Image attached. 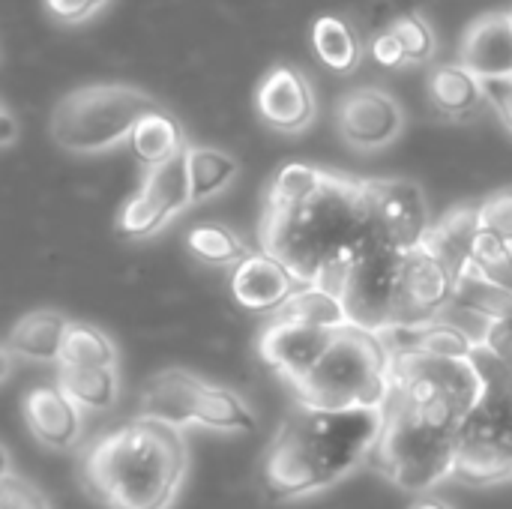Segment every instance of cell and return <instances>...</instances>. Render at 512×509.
I'll use <instances>...</instances> for the list:
<instances>
[{"instance_id": "32", "label": "cell", "mask_w": 512, "mask_h": 509, "mask_svg": "<svg viewBox=\"0 0 512 509\" xmlns=\"http://www.w3.org/2000/svg\"><path fill=\"white\" fill-rule=\"evenodd\" d=\"M390 30H393V36L402 42L408 60L423 63V60L432 57V51H435V36H432V27H429L420 15L405 12V15H399V18L390 24Z\"/></svg>"}, {"instance_id": "6", "label": "cell", "mask_w": 512, "mask_h": 509, "mask_svg": "<svg viewBox=\"0 0 512 509\" xmlns=\"http://www.w3.org/2000/svg\"><path fill=\"white\" fill-rule=\"evenodd\" d=\"M459 435H444L423 426L408 402L393 390L384 408V432L372 462L405 492H426L453 477Z\"/></svg>"}, {"instance_id": "25", "label": "cell", "mask_w": 512, "mask_h": 509, "mask_svg": "<svg viewBox=\"0 0 512 509\" xmlns=\"http://www.w3.org/2000/svg\"><path fill=\"white\" fill-rule=\"evenodd\" d=\"M312 48L318 60L333 72H351L357 69L363 57V45L354 33V27L342 15H318L312 24Z\"/></svg>"}, {"instance_id": "40", "label": "cell", "mask_w": 512, "mask_h": 509, "mask_svg": "<svg viewBox=\"0 0 512 509\" xmlns=\"http://www.w3.org/2000/svg\"><path fill=\"white\" fill-rule=\"evenodd\" d=\"M411 509H453L447 501H438V498H426V501H417Z\"/></svg>"}, {"instance_id": "38", "label": "cell", "mask_w": 512, "mask_h": 509, "mask_svg": "<svg viewBox=\"0 0 512 509\" xmlns=\"http://www.w3.org/2000/svg\"><path fill=\"white\" fill-rule=\"evenodd\" d=\"M483 87H486V102H492V108L498 111V117L512 132V78L483 81Z\"/></svg>"}, {"instance_id": "30", "label": "cell", "mask_w": 512, "mask_h": 509, "mask_svg": "<svg viewBox=\"0 0 512 509\" xmlns=\"http://www.w3.org/2000/svg\"><path fill=\"white\" fill-rule=\"evenodd\" d=\"M468 276H477V279H483V282H489V285L512 294L510 243L480 225V231L474 237V249H471V270H468Z\"/></svg>"}, {"instance_id": "24", "label": "cell", "mask_w": 512, "mask_h": 509, "mask_svg": "<svg viewBox=\"0 0 512 509\" xmlns=\"http://www.w3.org/2000/svg\"><path fill=\"white\" fill-rule=\"evenodd\" d=\"M276 321H291V324L318 327V330H330V333L351 324L342 297H336L318 285H303L297 294H291V300L276 312Z\"/></svg>"}, {"instance_id": "16", "label": "cell", "mask_w": 512, "mask_h": 509, "mask_svg": "<svg viewBox=\"0 0 512 509\" xmlns=\"http://www.w3.org/2000/svg\"><path fill=\"white\" fill-rule=\"evenodd\" d=\"M21 414L33 438L51 450H66L81 435V408L60 387H33L21 399Z\"/></svg>"}, {"instance_id": "8", "label": "cell", "mask_w": 512, "mask_h": 509, "mask_svg": "<svg viewBox=\"0 0 512 509\" xmlns=\"http://www.w3.org/2000/svg\"><path fill=\"white\" fill-rule=\"evenodd\" d=\"M369 237L393 252H414L423 246L432 219L423 189L411 180H366Z\"/></svg>"}, {"instance_id": "11", "label": "cell", "mask_w": 512, "mask_h": 509, "mask_svg": "<svg viewBox=\"0 0 512 509\" xmlns=\"http://www.w3.org/2000/svg\"><path fill=\"white\" fill-rule=\"evenodd\" d=\"M336 123L342 138L357 150H378L402 132V108L384 90H354L339 102Z\"/></svg>"}, {"instance_id": "23", "label": "cell", "mask_w": 512, "mask_h": 509, "mask_svg": "<svg viewBox=\"0 0 512 509\" xmlns=\"http://www.w3.org/2000/svg\"><path fill=\"white\" fill-rule=\"evenodd\" d=\"M429 99L447 117H468L486 102V87L462 63H444L429 75Z\"/></svg>"}, {"instance_id": "35", "label": "cell", "mask_w": 512, "mask_h": 509, "mask_svg": "<svg viewBox=\"0 0 512 509\" xmlns=\"http://www.w3.org/2000/svg\"><path fill=\"white\" fill-rule=\"evenodd\" d=\"M369 51H372V60H375L381 69H396V66H402V63L408 60V54H405L402 42L393 36V30H381V33H375V36H372Z\"/></svg>"}, {"instance_id": "20", "label": "cell", "mask_w": 512, "mask_h": 509, "mask_svg": "<svg viewBox=\"0 0 512 509\" xmlns=\"http://www.w3.org/2000/svg\"><path fill=\"white\" fill-rule=\"evenodd\" d=\"M72 321H66L54 309H33L15 321L9 330L3 351L15 360H33V363H60L63 339Z\"/></svg>"}, {"instance_id": "7", "label": "cell", "mask_w": 512, "mask_h": 509, "mask_svg": "<svg viewBox=\"0 0 512 509\" xmlns=\"http://www.w3.org/2000/svg\"><path fill=\"white\" fill-rule=\"evenodd\" d=\"M402 258H405L402 252L372 243L354 261L342 288V303H345L351 324L363 330H375V333L396 327Z\"/></svg>"}, {"instance_id": "36", "label": "cell", "mask_w": 512, "mask_h": 509, "mask_svg": "<svg viewBox=\"0 0 512 509\" xmlns=\"http://www.w3.org/2000/svg\"><path fill=\"white\" fill-rule=\"evenodd\" d=\"M480 348L489 351L492 357L504 360V363H512V315L510 318H498V321L489 324L486 339H483Z\"/></svg>"}, {"instance_id": "22", "label": "cell", "mask_w": 512, "mask_h": 509, "mask_svg": "<svg viewBox=\"0 0 512 509\" xmlns=\"http://www.w3.org/2000/svg\"><path fill=\"white\" fill-rule=\"evenodd\" d=\"M129 147L147 168L180 159L189 150L186 138H183V126L165 108H156L135 123V129L129 135Z\"/></svg>"}, {"instance_id": "5", "label": "cell", "mask_w": 512, "mask_h": 509, "mask_svg": "<svg viewBox=\"0 0 512 509\" xmlns=\"http://www.w3.org/2000/svg\"><path fill=\"white\" fill-rule=\"evenodd\" d=\"M159 102L129 84H87L66 93L48 120L51 138L69 153H102L129 141L135 123Z\"/></svg>"}, {"instance_id": "15", "label": "cell", "mask_w": 512, "mask_h": 509, "mask_svg": "<svg viewBox=\"0 0 512 509\" xmlns=\"http://www.w3.org/2000/svg\"><path fill=\"white\" fill-rule=\"evenodd\" d=\"M207 381H201L192 372L183 369H165L159 375H153L144 384L141 393V417L147 420H159L165 426L183 429L189 423L201 420V408H204V396H207Z\"/></svg>"}, {"instance_id": "34", "label": "cell", "mask_w": 512, "mask_h": 509, "mask_svg": "<svg viewBox=\"0 0 512 509\" xmlns=\"http://www.w3.org/2000/svg\"><path fill=\"white\" fill-rule=\"evenodd\" d=\"M480 225L492 234H498L501 240H507L512 246V189H504V192H495L489 195L480 207Z\"/></svg>"}, {"instance_id": "1", "label": "cell", "mask_w": 512, "mask_h": 509, "mask_svg": "<svg viewBox=\"0 0 512 509\" xmlns=\"http://www.w3.org/2000/svg\"><path fill=\"white\" fill-rule=\"evenodd\" d=\"M261 246L282 261L300 285H318L342 297L354 261L372 246L366 180L327 171L315 195L288 210L264 213Z\"/></svg>"}, {"instance_id": "17", "label": "cell", "mask_w": 512, "mask_h": 509, "mask_svg": "<svg viewBox=\"0 0 512 509\" xmlns=\"http://www.w3.org/2000/svg\"><path fill=\"white\" fill-rule=\"evenodd\" d=\"M453 477L468 486H492V483L510 480L512 444L465 420L459 429Z\"/></svg>"}, {"instance_id": "26", "label": "cell", "mask_w": 512, "mask_h": 509, "mask_svg": "<svg viewBox=\"0 0 512 509\" xmlns=\"http://www.w3.org/2000/svg\"><path fill=\"white\" fill-rule=\"evenodd\" d=\"M57 387L87 411L111 408L117 399V372L114 369H84V366H57Z\"/></svg>"}, {"instance_id": "2", "label": "cell", "mask_w": 512, "mask_h": 509, "mask_svg": "<svg viewBox=\"0 0 512 509\" xmlns=\"http://www.w3.org/2000/svg\"><path fill=\"white\" fill-rule=\"evenodd\" d=\"M384 432V411H315L294 405L267 456L264 489L273 501L321 492L372 459Z\"/></svg>"}, {"instance_id": "29", "label": "cell", "mask_w": 512, "mask_h": 509, "mask_svg": "<svg viewBox=\"0 0 512 509\" xmlns=\"http://www.w3.org/2000/svg\"><path fill=\"white\" fill-rule=\"evenodd\" d=\"M186 246L204 264H243L252 255L246 249V243L231 228H225L219 222H201V225L189 228Z\"/></svg>"}, {"instance_id": "39", "label": "cell", "mask_w": 512, "mask_h": 509, "mask_svg": "<svg viewBox=\"0 0 512 509\" xmlns=\"http://www.w3.org/2000/svg\"><path fill=\"white\" fill-rule=\"evenodd\" d=\"M15 138H18V120H15V114L3 105V108H0V147H12Z\"/></svg>"}, {"instance_id": "28", "label": "cell", "mask_w": 512, "mask_h": 509, "mask_svg": "<svg viewBox=\"0 0 512 509\" xmlns=\"http://www.w3.org/2000/svg\"><path fill=\"white\" fill-rule=\"evenodd\" d=\"M57 366H84V369H114L117 348L93 324H69L60 363Z\"/></svg>"}, {"instance_id": "37", "label": "cell", "mask_w": 512, "mask_h": 509, "mask_svg": "<svg viewBox=\"0 0 512 509\" xmlns=\"http://www.w3.org/2000/svg\"><path fill=\"white\" fill-rule=\"evenodd\" d=\"M45 3V9L54 15V18H60V21H84V18H90L105 0H42Z\"/></svg>"}, {"instance_id": "13", "label": "cell", "mask_w": 512, "mask_h": 509, "mask_svg": "<svg viewBox=\"0 0 512 509\" xmlns=\"http://www.w3.org/2000/svg\"><path fill=\"white\" fill-rule=\"evenodd\" d=\"M258 117L279 132H300L315 117V96L306 75L288 63L273 66L255 90Z\"/></svg>"}, {"instance_id": "12", "label": "cell", "mask_w": 512, "mask_h": 509, "mask_svg": "<svg viewBox=\"0 0 512 509\" xmlns=\"http://www.w3.org/2000/svg\"><path fill=\"white\" fill-rule=\"evenodd\" d=\"M330 339V330L273 321L258 339V354L282 381H288V387H294L318 366V360L330 348Z\"/></svg>"}, {"instance_id": "9", "label": "cell", "mask_w": 512, "mask_h": 509, "mask_svg": "<svg viewBox=\"0 0 512 509\" xmlns=\"http://www.w3.org/2000/svg\"><path fill=\"white\" fill-rule=\"evenodd\" d=\"M192 201L189 171H186V153L180 159H171L165 165H156L147 171L141 189L123 204L117 216V234L126 240H141L156 234L168 219L183 213Z\"/></svg>"}, {"instance_id": "14", "label": "cell", "mask_w": 512, "mask_h": 509, "mask_svg": "<svg viewBox=\"0 0 512 509\" xmlns=\"http://www.w3.org/2000/svg\"><path fill=\"white\" fill-rule=\"evenodd\" d=\"M303 285L267 252H252L231 273V297L246 312H279Z\"/></svg>"}, {"instance_id": "4", "label": "cell", "mask_w": 512, "mask_h": 509, "mask_svg": "<svg viewBox=\"0 0 512 509\" xmlns=\"http://www.w3.org/2000/svg\"><path fill=\"white\" fill-rule=\"evenodd\" d=\"M393 396V354L381 333L348 324L333 333L318 366L294 384L297 405L315 411H384Z\"/></svg>"}, {"instance_id": "31", "label": "cell", "mask_w": 512, "mask_h": 509, "mask_svg": "<svg viewBox=\"0 0 512 509\" xmlns=\"http://www.w3.org/2000/svg\"><path fill=\"white\" fill-rule=\"evenodd\" d=\"M327 171L306 165V162H288L276 171L267 189V210H288L309 195H315L324 183Z\"/></svg>"}, {"instance_id": "3", "label": "cell", "mask_w": 512, "mask_h": 509, "mask_svg": "<svg viewBox=\"0 0 512 509\" xmlns=\"http://www.w3.org/2000/svg\"><path fill=\"white\" fill-rule=\"evenodd\" d=\"M189 468L180 429L138 417L99 438L81 459V483L108 509H168Z\"/></svg>"}, {"instance_id": "21", "label": "cell", "mask_w": 512, "mask_h": 509, "mask_svg": "<svg viewBox=\"0 0 512 509\" xmlns=\"http://www.w3.org/2000/svg\"><path fill=\"white\" fill-rule=\"evenodd\" d=\"M477 231H480L477 207H462V210H453L444 219L432 222L420 249H426L432 258H438L453 273V279L459 285L471 270V249H474Z\"/></svg>"}, {"instance_id": "33", "label": "cell", "mask_w": 512, "mask_h": 509, "mask_svg": "<svg viewBox=\"0 0 512 509\" xmlns=\"http://www.w3.org/2000/svg\"><path fill=\"white\" fill-rule=\"evenodd\" d=\"M0 509H51V507H48L45 495H42L33 483H27V480L15 477V474L9 471V462H6V465H3V477H0Z\"/></svg>"}, {"instance_id": "27", "label": "cell", "mask_w": 512, "mask_h": 509, "mask_svg": "<svg viewBox=\"0 0 512 509\" xmlns=\"http://www.w3.org/2000/svg\"><path fill=\"white\" fill-rule=\"evenodd\" d=\"M186 171H189L192 201H207L237 177V159L216 147H189Z\"/></svg>"}, {"instance_id": "10", "label": "cell", "mask_w": 512, "mask_h": 509, "mask_svg": "<svg viewBox=\"0 0 512 509\" xmlns=\"http://www.w3.org/2000/svg\"><path fill=\"white\" fill-rule=\"evenodd\" d=\"M456 279L453 273L432 258L426 249H414L402 258L399 279V315L396 327H417L435 321L456 303Z\"/></svg>"}, {"instance_id": "18", "label": "cell", "mask_w": 512, "mask_h": 509, "mask_svg": "<svg viewBox=\"0 0 512 509\" xmlns=\"http://www.w3.org/2000/svg\"><path fill=\"white\" fill-rule=\"evenodd\" d=\"M462 66L480 81L512 78V15L492 12L477 18L462 39Z\"/></svg>"}, {"instance_id": "19", "label": "cell", "mask_w": 512, "mask_h": 509, "mask_svg": "<svg viewBox=\"0 0 512 509\" xmlns=\"http://www.w3.org/2000/svg\"><path fill=\"white\" fill-rule=\"evenodd\" d=\"M390 354H423L441 360H474L477 342L453 321H426L417 327H390L381 333Z\"/></svg>"}]
</instances>
